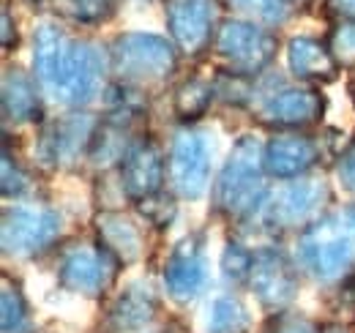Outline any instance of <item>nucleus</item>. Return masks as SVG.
<instances>
[{
  "mask_svg": "<svg viewBox=\"0 0 355 333\" xmlns=\"http://www.w3.org/2000/svg\"><path fill=\"white\" fill-rule=\"evenodd\" d=\"M167 175L178 200L197 203L211 191V145L197 128L180 126L173 134Z\"/></svg>",
  "mask_w": 355,
  "mask_h": 333,
  "instance_id": "obj_12",
  "label": "nucleus"
},
{
  "mask_svg": "<svg viewBox=\"0 0 355 333\" xmlns=\"http://www.w3.org/2000/svg\"><path fill=\"white\" fill-rule=\"evenodd\" d=\"M63 235V216L49 205L14 203L3 208L0 244L6 259H33L55 249Z\"/></svg>",
  "mask_w": 355,
  "mask_h": 333,
  "instance_id": "obj_8",
  "label": "nucleus"
},
{
  "mask_svg": "<svg viewBox=\"0 0 355 333\" xmlns=\"http://www.w3.org/2000/svg\"><path fill=\"white\" fill-rule=\"evenodd\" d=\"M33 77L46 96L69 110H88L110 85V55L101 44L71 36L46 17L33 31Z\"/></svg>",
  "mask_w": 355,
  "mask_h": 333,
  "instance_id": "obj_1",
  "label": "nucleus"
},
{
  "mask_svg": "<svg viewBox=\"0 0 355 333\" xmlns=\"http://www.w3.org/2000/svg\"><path fill=\"white\" fill-rule=\"evenodd\" d=\"M322 159V145L309 131H273L263 148V164L273 180L306 178Z\"/></svg>",
  "mask_w": 355,
  "mask_h": 333,
  "instance_id": "obj_16",
  "label": "nucleus"
},
{
  "mask_svg": "<svg viewBox=\"0 0 355 333\" xmlns=\"http://www.w3.org/2000/svg\"><path fill=\"white\" fill-rule=\"evenodd\" d=\"M246 287L266 314L287 311L298 298L301 268L290 251L270 241L254 249V262Z\"/></svg>",
  "mask_w": 355,
  "mask_h": 333,
  "instance_id": "obj_11",
  "label": "nucleus"
},
{
  "mask_svg": "<svg viewBox=\"0 0 355 333\" xmlns=\"http://www.w3.org/2000/svg\"><path fill=\"white\" fill-rule=\"evenodd\" d=\"M334 178H336V186L355 200V139L336 156V164H334Z\"/></svg>",
  "mask_w": 355,
  "mask_h": 333,
  "instance_id": "obj_31",
  "label": "nucleus"
},
{
  "mask_svg": "<svg viewBox=\"0 0 355 333\" xmlns=\"http://www.w3.org/2000/svg\"><path fill=\"white\" fill-rule=\"evenodd\" d=\"M162 282L167 295L180 306L194 303L202 295L208 284V251L202 232H189L173 244L162 265Z\"/></svg>",
  "mask_w": 355,
  "mask_h": 333,
  "instance_id": "obj_14",
  "label": "nucleus"
},
{
  "mask_svg": "<svg viewBox=\"0 0 355 333\" xmlns=\"http://www.w3.org/2000/svg\"><path fill=\"white\" fill-rule=\"evenodd\" d=\"M121 271L123 268L118 265V259L96 241H71L58 251L55 262L58 284L66 292L83 295L90 300H98L112 290Z\"/></svg>",
  "mask_w": 355,
  "mask_h": 333,
  "instance_id": "obj_10",
  "label": "nucleus"
},
{
  "mask_svg": "<svg viewBox=\"0 0 355 333\" xmlns=\"http://www.w3.org/2000/svg\"><path fill=\"white\" fill-rule=\"evenodd\" d=\"M162 309V298L150 282H132L118 292L107 309L104 325L110 333H139L145 331Z\"/></svg>",
  "mask_w": 355,
  "mask_h": 333,
  "instance_id": "obj_19",
  "label": "nucleus"
},
{
  "mask_svg": "<svg viewBox=\"0 0 355 333\" xmlns=\"http://www.w3.org/2000/svg\"><path fill=\"white\" fill-rule=\"evenodd\" d=\"M252 262H254V249L252 246H246L238 238H227V244H224L222 249V259H219V268H222V276L230 284L246 287L249 273H252Z\"/></svg>",
  "mask_w": 355,
  "mask_h": 333,
  "instance_id": "obj_26",
  "label": "nucleus"
},
{
  "mask_svg": "<svg viewBox=\"0 0 355 333\" xmlns=\"http://www.w3.org/2000/svg\"><path fill=\"white\" fill-rule=\"evenodd\" d=\"M98 121L101 115H93L88 110H69L58 118H46L39 126V137L33 148L36 164L52 172L88 164V151Z\"/></svg>",
  "mask_w": 355,
  "mask_h": 333,
  "instance_id": "obj_7",
  "label": "nucleus"
},
{
  "mask_svg": "<svg viewBox=\"0 0 355 333\" xmlns=\"http://www.w3.org/2000/svg\"><path fill=\"white\" fill-rule=\"evenodd\" d=\"M325 115V96L317 85L276 83L257 93L254 85V118L270 131H306Z\"/></svg>",
  "mask_w": 355,
  "mask_h": 333,
  "instance_id": "obj_9",
  "label": "nucleus"
},
{
  "mask_svg": "<svg viewBox=\"0 0 355 333\" xmlns=\"http://www.w3.org/2000/svg\"><path fill=\"white\" fill-rule=\"evenodd\" d=\"M216 3L219 0H164L167 33L183 58H202L211 52L219 28Z\"/></svg>",
  "mask_w": 355,
  "mask_h": 333,
  "instance_id": "obj_15",
  "label": "nucleus"
},
{
  "mask_svg": "<svg viewBox=\"0 0 355 333\" xmlns=\"http://www.w3.org/2000/svg\"><path fill=\"white\" fill-rule=\"evenodd\" d=\"M260 333H322V325L295 309H287L279 314H268Z\"/></svg>",
  "mask_w": 355,
  "mask_h": 333,
  "instance_id": "obj_30",
  "label": "nucleus"
},
{
  "mask_svg": "<svg viewBox=\"0 0 355 333\" xmlns=\"http://www.w3.org/2000/svg\"><path fill=\"white\" fill-rule=\"evenodd\" d=\"M263 148L266 142L254 134H241L230 156L222 164L214 186H211V203L214 213L232 227L252 224L268 200V172L263 164Z\"/></svg>",
  "mask_w": 355,
  "mask_h": 333,
  "instance_id": "obj_2",
  "label": "nucleus"
},
{
  "mask_svg": "<svg viewBox=\"0 0 355 333\" xmlns=\"http://www.w3.org/2000/svg\"><path fill=\"white\" fill-rule=\"evenodd\" d=\"M293 6H309V3H314V0H290Z\"/></svg>",
  "mask_w": 355,
  "mask_h": 333,
  "instance_id": "obj_36",
  "label": "nucleus"
},
{
  "mask_svg": "<svg viewBox=\"0 0 355 333\" xmlns=\"http://www.w3.org/2000/svg\"><path fill=\"white\" fill-rule=\"evenodd\" d=\"M287 69L304 85H328L339 77V66L331 58L328 44L314 36H293L287 42Z\"/></svg>",
  "mask_w": 355,
  "mask_h": 333,
  "instance_id": "obj_20",
  "label": "nucleus"
},
{
  "mask_svg": "<svg viewBox=\"0 0 355 333\" xmlns=\"http://www.w3.org/2000/svg\"><path fill=\"white\" fill-rule=\"evenodd\" d=\"M93 241L110 251L121 268H132L145 257V232L139 221L123 210H98L93 216Z\"/></svg>",
  "mask_w": 355,
  "mask_h": 333,
  "instance_id": "obj_18",
  "label": "nucleus"
},
{
  "mask_svg": "<svg viewBox=\"0 0 355 333\" xmlns=\"http://www.w3.org/2000/svg\"><path fill=\"white\" fill-rule=\"evenodd\" d=\"M347 287H350V290H347V295H350V309L355 311V273L347 279Z\"/></svg>",
  "mask_w": 355,
  "mask_h": 333,
  "instance_id": "obj_34",
  "label": "nucleus"
},
{
  "mask_svg": "<svg viewBox=\"0 0 355 333\" xmlns=\"http://www.w3.org/2000/svg\"><path fill=\"white\" fill-rule=\"evenodd\" d=\"M110 77L148 96L162 90L178 74V46L167 36L148 31H123L107 44Z\"/></svg>",
  "mask_w": 355,
  "mask_h": 333,
  "instance_id": "obj_4",
  "label": "nucleus"
},
{
  "mask_svg": "<svg viewBox=\"0 0 355 333\" xmlns=\"http://www.w3.org/2000/svg\"><path fill=\"white\" fill-rule=\"evenodd\" d=\"M42 85L22 66H6L0 85V107L6 126H42L44 118V96Z\"/></svg>",
  "mask_w": 355,
  "mask_h": 333,
  "instance_id": "obj_17",
  "label": "nucleus"
},
{
  "mask_svg": "<svg viewBox=\"0 0 355 333\" xmlns=\"http://www.w3.org/2000/svg\"><path fill=\"white\" fill-rule=\"evenodd\" d=\"M3 200H22L31 191V175L28 169L19 164V159L11 153L8 137L3 139Z\"/></svg>",
  "mask_w": 355,
  "mask_h": 333,
  "instance_id": "obj_29",
  "label": "nucleus"
},
{
  "mask_svg": "<svg viewBox=\"0 0 355 333\" xmlns=\"http://www.w3.org/2000/svg\"><path fill=\"white\" fill-rule=\"evenodd\" d=\"M328 11L336 19H355V0H328Z\"/></svg>",
  "mask_w": 355,
  "mask_h": 333,
  "instance_id": "obj_33",
  "label": "nucleus"
},
{
  "mask_svg": "<svg viewBox=\"0 0 355 333\" xmlns=\"http://www.w3.org/2000/svg\"><path fill=\"white\" fill-rule=\"evenodd\" d=\"M325 44L339 71H355V19H336L328 31Z\"/></svg>",
  "mask_w": 355,
  "mask_h": 333,
  "instance_id": "obj_28",
  "label": "nucleus"
},
{
  "mask_svg": "<svg viewBox=\"0 0 355 333\" xmlns=\"http://www.w3.org/2000/svg\"><path fill=\"white\" fill-rule=\"evenodd\" d=\"M295 262L317 284L334 287L355 273V203L325 210L295 238Z\"/></svg>",
  "mask_w": 355,
  "mask_h": 333,
  "instance_id": "obj_3",
  "label": "nucleus"
},
{
  "mask_svg": "<svg viewBox=\"0 0 355 333\" xmlns=\"http://www.w3.org/2000/svg\"><path fill=\"white\" fill-rule=\"evenodd\" d=\"M252 331V314L249 306L235 295L222 292L208 306V333H249Z\"/></svg>",
  "mask_w": 355,
  "mask_h": 333,
  "instance_id": "obj_23",
  "label": "nucleus"
},
{
  "mask_svg": "<svg viewBox=\"0 0 355 333\" xmlns=\"http://www.w3.org/2000/svg\"><path fill=\"white\" fill-rule=\"evenodd\" d=\"M170 180L167 175V153L164 145L142 131L132 142L129 153L123 156V162L118 166V183H121V194L137 205L159 191H164V183Z\"/></svg>",
  "mask_w": 355,
  "mask_h": 333,
  "instance_id": "obj_13",
  "label": "nucleus"
},
{
  "mask_svg": "<svg viewBox=\"0 0 355 333\" xmlns=\"http://www.w3.org/2000/svg\"><path fill=\"white\" fill-rule=\"evenodd\" d=\"M134 210H137V216H139L150 230L164 232V230H170V227L175 224V219H178V197H175V191H159V194H153V197L137 203Z\"/></svg>",
  "mask_w": 355,
  "mask_h": 333,
  "instance_id": "obj_27",
  "label": "nucleus"
},
{
  "mask_svg": "<svg viewBox=\"0 0 355 333\" xmlns=\"http://www.w3.org/2000/svg\"><path fill=\"white\" fill-rule=\"evenodd\" d=\"M19 46V31L17 19L11 17V0H3V52H17Z\"/></svg>",
  "mask_w": 355,
  "mask_h": 333,
  "instance_id": "obj_32",
  "label": "nucleus"
},
{
  "mask_svg": "<svg viewBox=\"0 0 355 333\" xmlns=\"http://www.w3.org/2000/svg\"><path fill=\"white\" fill-rule=\"evenodd\" d=\"M219 3L232 11V17L257 22L263 28H282L293 17L290 0H219Z\"/></svg>",
  "mask_w": 355,
  "mask_h": 333,
  "instance_id": "obj_24",
  "label": "nucleus"
},
{
  "mask_svg": "<svg viewBox=\"0 0 355 333\" xmlns=\"http://www.w3.org/2000/svg\"><path fill=\"white\" fill-rule=\"evenodd\" d=\"M322 333H350V331H345L342 325H322Z\"/></svg>",
  "mask_w": 355,
  "mask_h": 333,
  "instance_id": "obj_35",
  "label": "nucleus"
},
{
  "mask_svg": "<svg viewBox=\"0 0 355 333\" xmlns=\"http://www.w3.org/2000/svg\"><path fill=\"white\" fill-rule=\"evenodd\" d=\"M334 189L325 178H298L287 180L279 189H270L268 200L252 224H257L270 238H279L284 232H301L314 224L325 210H331Z\"/></svg>",
  "mask_w": 355,
  "mask_h": 333,
  "instance_id": "obj_6",
  "label": "nucleus"
},
{
  "mask_svg": "<svg viewBox=\"0 0 355 333\" xmlns=\"http://www.w3.org/2000/svg\"><path fill=\"white\" fill-rule=\"evenodd\" d=\"M0 331L3 333H33V314L28 295L19 279L3 271L0 279Z\"/></svg>",
  "mask_w": 355,
  "mask_h": 333,
  "instance_id": "obj_22",
  "label": "nucleus"
},
{
  "mask_svg": "<svg viewBox=\"0 0 355 333\" xmlns=\"http://www.w3.org/2000/svg\"><path fill=\"white\" fill-rule=\"evenodd\" d=\"M216 69L230 77L260 80L279 55V36L249 19L222 17L211 44Z\"/></svg>",
  "mask_w": 355,
  "mask_h": 333,
  "instance_id": "obj_5",
  "label": "nucleus"
},
{
  "mask_svg": "<svg viewBox=\"0 0 355 333\" xmlns=\"http://www.w3.org/2000/svg\"><path fill=\"white\" fill-rule=\"evenodd\" d=\"M55 8L63 19L74 22V25L96 28L115 17L118 0H55Z\"/></svg>",
  "mask_w": 355,
  "mask_h": 333,
  "instance_id": "obj_25",
  "label": "nucleus"
},
{
  "mask_svg": "<svg viewBox=\"0 0 355 333\" xmlns=\"http://www.w3.org/2000/svg\"><path fill=\"white\" fill-rule=\"evenodd\" d=\"M214 101H216V83L208 80V77L191 74V77H186L175 85L170 107H173V115L178 118V123L191 126L211 112Z\"/></svg>",
  "mask_w": 355,
  "mask_h": 333,
  "instance_id": "obj_21",
  "label": "nucleus"
}]
</instances>
